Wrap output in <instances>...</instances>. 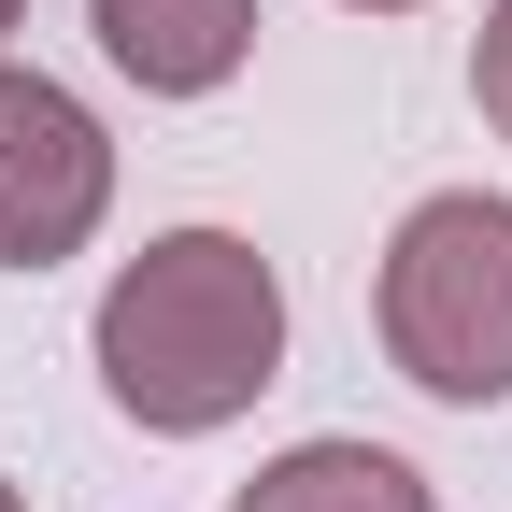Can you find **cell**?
Wrapping results in <instances>:
<instances>
[{
	"mask_svg": "<svg viewBox=\"0 0 512 512\" xmlns=\"http://www.w3.org/2000/svg\"><path fill=\"white\" fill-rule=\"evenodd\" d=\"M356 15H427V0H356Z\"/></svg>",
	"mask_w": 512,
	"mask_h": 512,
	"instance_id": "obj_7",
	"label": "cell"
},
{
	"mask_svg": "<svg viewBox=\"0 0 512 512\" xmlns=\"http://www.w3.org/2000/svg\"><path fill=\"white\" fill-rule=\"evenodd\" d=\"M0 512H29V498H15V484H0Z\"/></svg>",
	"mask_w": 512,
	"mask_h": 512,
	"instance_id": "obj_9",
	"label": "cell"
},
{
	"mask_svg": "<svg viewBox=\"0 0 512 512\" xmlns=\"http://www.w3.org/2000/svg\"><path fill=\"white\" fill-rule=\"evenodd\" d=\"M86 29L143 100H214L256 57V0H86Z\"/></svg>",
	"mask_w": 512,
	"mask_h": 512,
	"instance_id": "obj_4",
	"label": "cell"
},
{
	"mask_svg": "<svg viewBox=\"0 0 512 512\" xmlns=\"http://www.w3.org/2000/svg\"><path fill=\"white\" fill-rule=\"evenodd\" d=\"M470 100H484L498 143H512V0H484V29H470Z\"/></svg>",
	"mask_w": 512,
	"mask_h": 512,
	"instance_id": "obj_6",
	"label": "cell"
},
{
	"mask_svg": "<svg viewBox=\"0 0 512 512\" xmlns=\"http://www.w3.org/2000/svg\"><path fill=\"white\" fill-rule=\"evenodd\" d=\"M370 328H384L413 399L498 413L512 399V200H484V185L413 200L384 271H370Z\"/></svg>",
	"mask_w": 512,
	"mask_h": 512,
	"instance_id": "obj_2",
	"label": "cell"
},
{
	"mask_svg": "<svg viewBox=\"0 0 512 512\" xmlns=\"http://www.w3.org/2000/svg\"><path fill=\"white\" fill-rule=\"evenodd\" d=\"M228 512H441V498H427L413 456H384V441H285Z\"/></svg>",
	"mask_w": 512,
	"mask_h": 512,
	"instance_id": "obj_5",
	"label": "cell"
},
{
	"mask_svg": "<svg viewBox=\"0 0 512 512\" xmlns=\"http://www.w3.org/2000/svg\"><path fill=\"white\" fill-rule=\"evenodd\" d=\"M100 399L143 441H214L285 370V271L242 228H157L100 285Z\"/></svg>",
	"mask_w": 512,
	"mask_h": 512,
	"instance_id": "obj_1",
	"label": "cell"
},
{
	"mask_svg": "<svg viewBox=\"0 0 512 512\" xmlns=\"http://www.w3.org/2000/svg\"><path fill=\"white\" fill-rule=\"evenodd\" d=\"M15 15H29V0H0V43H15Z\"/></svg>",
	"mask_w": 512,
	"mask_h": 512,
	"instance_id": "obj_8",
	"label": "cell"
},
{
	"mask_svg": "<svg viewBox=\"0 0 512 512\" xmlns=\"http://www.w3.org/2000/svg\"><path fill=\"white\" fill-rule=\"evenodd\" d=\"M114 214V143L100 114L29 72V57H0V271H57V256H86Z\"/></svg>",
	"mask_w": 512,
	"mask_h": 512,
	"instance_id": "obj_3",
	"label": "cell"
}]
</instances>
